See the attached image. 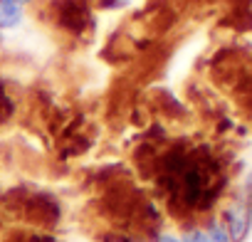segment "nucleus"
Returning <instances> with one entry per match:
<instances>
[{"instance_id":"1","label":"nucleus","mask_w":252,"mask_h":242,"mask_svg":"<svg viewBox=\"0 0 252 242\" xmlns=\"http://www.w3.org/2000/svg\"><path fill=\"white\" fill-rule=\"evenodd\" d=\"M0 215L5 225L55 232L64 220V205L62 198L52 190L18 185L0 195Z\"/></svg>"},{"instance_id":"2","label":"nucleus","mask_w":252,"mask_h":242,"mask_svg":"<svg viewBox=\"0 0 252 242\" xmlns=\"http://www.w3.org/2000/svg\"><path fill=\"white\" fill-rule=\"evenodd\" d=\"M47 18L55 30H60L62 35L74 37V40L89 37L96 30L92 0H50Z\"/></svg>"},{"instance_id":"3","label":"nucleus","mask_w":252,"mask_h":242,"mask_svg":"<svg viewBox=\"0 0 252 242\" xmlns=\"http://www.w3.org/2000/svg\"><path fill=\"white\" fill-rule=\"evenodd\" d=\"M222 230L227 235L230 242H242L250 232V210L245 208V203H232L225 208L222 212Z\"/></svg>"},{"instance_id":"4","label":"nucleus","mask_w":252,"mask_h":242,"mask_svg":"<svg viewBox=\"0 0 252 242\" xmlns=\"http://www.w3.org/2000/svg\"><path fill=\"white\" fill-rule=\"evenodd\" d=\"M156 242H230L220 222H210L208 227H193L183 235L163 232Z\"/></svg>"},{"instance_id":"5","label":"nucleus","mask_w":252,"mask_h":242,"mask_svg":"<svg viewBox=\"0 0 252 242\" xmlns=\"http://www.w3.org/2000/svg\"><path fill=\"white\" fill-rule=\"evenodd\" d=\"M28 3L32 0H0V32H10L23 25Z\"/></svg>"},{"instance_id":"6","label":"nucleus","mask_w":252,"mask_h":242,"mask_svg":"<svg viewBox=\"0 0 252 242\" xmlns=\"http://www.w3.org/2000/svg\"><path fill=\"white\" fill-rule=\"evenodd\" d=\"M0 242H62L55 232H45V230H32V227H20V225H10L5 227Z\"/></svg>"},{"instance_id":"7","label":"nucleus","mask_w":252,"mask_h":242,"mask_svg":"<svg viewBox=\"0 0 252 242\" xmlns=\"http://www.w3.org/2000/svg\"><path fill=\"white\" fill-rule=\"evenodd\" d=\"M18 99H15V94L8 89V84L0 79V131L3 129H8L13 121L18 119Z\"/></svg>"},{"instance_id":"8","label":"nucleus","mask_w":252,"mask_h":242,"mask_svg":"<svg viewBox=\"0 0 252 242\" xmlns=\"http://www.w3.org/2000/svg\"><path fill=\"white\" fill-rule=\"evenodd\" d=\"M247 198H250V203H252V176L247 178Z\"/></svg>"},{"instance_id":"9","label":"nucleus","mask_w":252,"mask_h":242,"mask_svg":"<svg viewBox=\"0 0 252 242\" xmlns=\"http://www.w3.org/2000/svg\"><path fill=\"white\" fill-rule=\"evenodd\" d=\"M5 227H8V225H5V220H3V215H0V237H3V232H5Z\"/></svg>"}]
</instances>
